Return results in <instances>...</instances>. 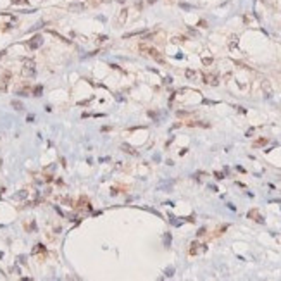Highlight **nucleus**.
<instances>
[{"instance_id": "nucleus-6", "label": "nucleus", "mask_w": 281, "mask_h": 281, "mask_svg": "<svg viewBox=\"0 0 281 281\" xmlns=\"http://www.w3.org/2000/svg\"><path fill=\"white\" fill-rule=\"evenodd\" d=\"M247 216H248L250 219H254L255 223H264V216H262V214L259 212V211H257V209H252V211H248V214H247Z\"/></svg>"}, {"instance_id": "nucleus-5", "label": "nucleus", "mask_w": 281, "mask_h": 281, "mask_svg": "<svg viewBox=\"0 0 281 281\" xmlns=\"http://www.w3.org/2000/svg\"><path fill=\"white\" fill-rule=\"evenodd\" d=\"M42 43H43L42 35H35V36H33L31 40H29V42L26 43V45H28V48H31V50H36V48L42 47Z\"/></svg>"}, {"instance_id": "nucleus-16", "label": "nucleus", "mask_w": 281, "mask_h": 281, "mask_svg": "<svg viewBox=\"0 0 281 281\" xmlns=\"http://www.w3.org/2000/svg\"><path fill=\"white\" fill-rule=\"evenodd\" d=\"M48 33H50V35H53L55 38H59L60 42H64V43H71V40H67V38H64L62 35H59V33H55V31H50V29H48Z\"/></svg>"}, {"instance_id": "nucleus-28", "label": "nucleus", "mask_w": 281, "mask_h": 281, "mask_svg": "<svg viewBox=\"0 0 281 281\" xmlns=\"http://www.w3.org/2000/svg\"><path fill=\"white\" fill-rule=\"evenodd\" d=\"M169 242H171V236H169V235H166V245H169Z\"/></svg>"}, {"instance_id": "nucleus-20", "label": "nucleus", "mask_w": 281, "mask_h": 281, "mask_svg": "<svg viewBox=\"0 0 281 281\" xmlns=\"http://www.w3.org/2000/svg\"><path fill=\"white\" fill-rule=\"evenodd\" d=\"M145 31H133V33H128V35H124V38H131V36H136V35H143Z\"/></svg>"}, {"instance_id": "nucleus-15", "label": "nucleus", "mask_w": 281, "mask_h": 281, "mask_svg": "<svg viewBox=\"0 0 281 281\" xmlns=\"http://www.w3.org/2000/svg\"><path fill=\"white\" fill-rule=\"evenodd\" d=\"M36 254H47V248H45L42 243H38L36 247L33 248V255H36Z\"/></svg>"}, {"instance_id": "nucleus-27", "label": "nucleus", "mask_w": 281, "mask_h": 281, "mask_svg": "<svg viewBox=\"0 0 281 281\" xmlns=\"http://www.w3.org/2000/svg\"><path fill=\"white\" fill-rule=\"evenodd\" d=\"M198 26H200V28H207V22L205 21H200V22H198Z\"/></svg>"}, {"instance_id": "nucleus-4", "label": "nucleus", "mask_w": 281, "mask_h": 281, "mask_svg": "<svg viewBox=\"0 0 281 281\" xmlns=\"http://www.w3.org/2000/svg\"><path fill=\"white\" fill-rule=\"evenodd\" d=\"M207 250V247L205 245H202V243H198V242H193V243L190 245V255H198V254H204Z\"/></svg>"}, {"instance_id": "nucleus-22", "label": "nucleus", "mask_w": 281, "mask_h": 281, "mask_svg": "<svg viewBox=\"0 0 281 281\" xmlns=\"http://www.w3.org/2000/svg\"><path fill=\"white\" fill-rule=\"evenodd\" d=\"M12 4H16V5H26L28 0H12Z\"/></svg>"}, {"instance_id": "nucleus-29", "label": "nucleus", "mask_w": 281, "mask_h": 281, "mask_svg": "<svg viewBox=\"0 0 281 281\" xmlns=\"http://www.w3.org/2000/svg\"><path fill=\"white\" fill-rule=\"evenodd\" d=\"M4 55H5V50H0V59L4 57Z\"/></svg>"}, {"instance_id": "nucleus-18", "label": "nucleus", "mask_w": 281, "mask_h": 281, "mask_svg": "<svg viewBox=\"0 0 281 281\" xmlns=\"http://www.w3.org/2000/svg\"><path fill=\"white\" fill-rule=\"evenodd\" d=\"M267 142H269L267 138H260V140H257V142L254 143V147H262V145H266Z\"/></svg>"}, {"instance_id": "nucleus-13", "label": "nucleus", "mask_w": 281, "mask_h": 281, "mask_svg": "<svg viewBox=\"0 0 281 281\" xmlns=\"http://www.w3.org/2000/svg\"><path fill=\"white\" fill-rule=\"evenodd\" d=\"M186 124L191 128H209L211 126L209 122H200V121H191V122H186Z\"/></svg>"}, {"instance_id": "nucleus-17", "label": "nucleus", "mask_w": 281, "mask_h": 281, "mask_svg": "<svg viewBox=\"0 0 281 281\" xmlns=\"http://www.w3.org/2000/svg\"><path fill=\"white\" fill-rule=\"evenodd\" d=\"M42 90H43V88H42L40 85H38V86H35V88L31 90V93H33L35 97H40V95H42Z\"/></svg>"}, {"instance_id": "nucleus-19", "label": "nucleus", "mask_w": 281, "mask_h": 281, "mask_svg": "<svg viewBox=\"0 0 281 281\" xmlns=\"http://www.w3.org/2000/svg\"><path fill=\"white\" fill-rule=\"evenodd\" d=\"M228 229V226L224 224V226H221V228H218L216 229V233H214V236H219V235H223V231H226Z\"/></svg>"}, {"instance_id": "nucleus-24", "label": "nucleus", "mask_w": 281, "mask_h": 281, "mask_svg": "<svg viewBox=\"0 0 281 281\" xmlns=\"http://www.w3.org/2000/svg\"><path fill=\"white\" fill-rule=\"evenodd\" d=\"M202 62L205 64V66H211V64H212V59H211V57H205V59H202Z\"/></svg>"}, {"instance_id": "nucleus-9", "label": "nucleus", "mask_w": 281, "mask_h": 281, "mask_svg": "<svg viewBox=\"0 0 281 281\" xmlns=\"http://www.w3.org/2000/svg\"><path fill=\"white\" fill-rule=\"evenodd\" d=\"M86 9V4H81V2H76V4H71L69 5V11L71 12H81Z\"/></svg>"}, {"instance_id": "nucleus-7", "label": "nucleus", "mask_w": 281, "mask_h": 281, "mask_svg": "<svg viewBox=\"0 0 281 281\" xmlns=\"http://www.w3.org/2000/svg\"><path fill=\"white\" fill-rule=\"evenodd\" d=\"M128 9H122L121 12H119V16L116 17V24L117 26H122V24H124V22H126V19H128Z\"/></svg>"}, {"instance_id": "nucleus-26", "label": "nucleus", "mask_w": 281, "mask_h": 281, "mask_svg": "<svg viewBox=\"0 0 281 281\" xmlns=\"http://www.w3.org/2000/svg\"><path fill=\"white\" fill-rule=\"evenodd\" d=\"M197 235H198V236H204V235H205V229H204V228L198 229V233H197Z\"/></svg>"}, {"instance_id": "nucleus-14", "label": "nucleus", "mask_w": 281, "mask_h": 281, "mask_svg": "<svg viewBox=\"0 0 281 281\" xmlns=\"http://www.w3.org/2000/svg\"><path fill=\"white\" fill-rule=\"evenodd\" d=\"M11 105L14 107L16 111H24V105H22L21 100H16V98H14V100H11Z\"/></svg>"}, {"instance_id": "nucleus-11", "label": "nucleus", "mask_w": 281, "mask_h": 281, "mask_svg": "<svg viewBox=\"0 0 281 281\" xmlns=\"http://www.w3.org/2000/svg\"><path fill=\"white\" fill-rule=\"evenodd\" d=\"M185 76H186V80H190V81H197V80H198V73L193 71V69H186Z\"/></svg>"}, {"instance_id": "nucleus-1", "label": "nucleus", "mask_w": 281, "mask_h": 281, "mask_svg": "<svg viewBox=\"0 0 281 281\" xmlns=\"http://www.w3.org/2000/svg\"><path fill=\"white\" fill-rule=\"evenodd\" d=\"M140 50L145 53V55H149V57H152L154 60H157V62H160V64H164V59H162V55L159 53V50L157 48H154V47H147L145 43H142L140 45Z\"/></svg>"}, {"instance_id": "nucleus-21", "label": "nucleus", "mask_w": 281, "mask_h": 281, "mask_svg": "<svg viewBox=\"0 0 281 281\" xmlns=\"http://www.w3.org/2000/svg\"><path fill=\"white\" fill-rule=\"evenodd\" d=\"M262 86H264V90H266V93H267V95H269L271 93V86H269V83H267V81H262Z\"/></svg>"}, {"instance_id": "nucleus-10", "label": "nucleus", "mask_w": 281, "mask_h": 281, "mask_svg": "<svg viewBox=\"0 0 281 281\" xmlns=\"http://www.w3.org/2000/svg\"><path fill=\"white\" fill-rule=\"evenodd\" d=\"M11 78H12L11 71H5V73H4V76H2V90H4V91L7 90V85H9Z\"/></svg>"}, {"instance_id": "nucleus-25", "label": "nucleus", "mask_w": 281, "mask_h": 281, "mask_svg": "<svg viewBox=\"0 0 281 281\" xmlns=\"http://www.w3.org/2000/svg\"><path fill=\"white\" fill-rule=\"evenodd\" d=\"M214 176H216L218 180H223V178H224V174H223V173H214Z\"/></svg>"}, {"instance_id": "nucleus-23", "label": "nucleus", "mask_w": 281, "mask_h": 281, "mask_svg": "<svg viewBox=\"0 0 281 281\" xmlns=\"http://www.w3.org/2000/svg\"><path fill=\"white\" fill-rule=\"evenodd\" d=\"M236 43H238V36L236 35H231V47H236Z\"/></svg>"}, {"instance_id": "nucleus-8", "label": "nucleus", "mask_w": 281, "mask_h": 281, "mask_svg": "<svg viewBox=\"0 0 281 281\" xmlns=\"http://www.w3.org/2000/svg\"><path fill=\"white\" fill-rule=\"evenodd\" d=\"M204 81H205L207 85H212V86H216L219 83L218 81V76L216 74H211V73H205V74H204Z\"/></svg>"}, {"instance_id": "nucleus-3", "label": "nucleus", "mask_w": 281, "mask_h": 281, "mask_svg": "<svg viewBox=\"0 0 281 281\" xmlns=\"http://www.w3.org/2000/svg\"><path fill=\"white\" fill-rule=\"evenodd\" d=\"M73 207H74V209H78V211H91V204L88 202V198H86V197H81V198L76 202Z\"/></svg>"}, {"instance_id": "nucleus-2", "label": "nucleus", "mask_w": 281, "mask_h": 281, "mask_svg": "<svg viewBox=\"0 0 281 281\" xmlns=\"http://www.w3.org/2000/svg\"><path fill=\"white\" fill-rule=\"evenodd\" d=\"M22 76H26V78H31V76H35V73H36V69H35V62H33L31 59H24L22 60Z\"/></svg>"}, {"instance_id": "nucleus-12", "label": "nucleus", "mask_w": 281, "mask_h": 281, "mask_svg": "<svg viewBox=\"0 0 281 281\" xmlns=\"http://www.w3.org/2000/svg\"><path fill=\"white\" fill-rule=\"evenodd\" d=\"M121 149L124 150V152H126V154H129V155H136L138 152L135 149H133L131 145H128V143H121Z\"/></svg>"}]
</instances>
